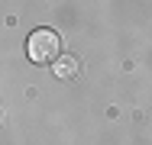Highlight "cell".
Listing matches in <instances>:
<instances>
[{"label":"cell","mask_w":152,"mask_h":145,"mask_svg":"<svg viewBox=\"0 0 152 145\" xmlns=\"http://www.w3.org/2000/svg\"><path fill=\"white\" fill-rule=\"evenodd\" d=\"M26 55H29V61H36V65H52V61L61 55L58 32H55V29H36V32H29V39H26Z\"/></svg>","instance_id":"cell-1"},{"label":"cell","mask_w":152,"mask_h":145,"mask_svg":"<svg viewBox=\"0 0 152 145\" xmlns=\"http://www.w3.org/2000/svg\"><path fill=\"white\" fill-rule=\"evenodd\" d=\"M52 71H55V74H58V78H75V74H78V61H75V58H55V61H52Z\"/></svg>","instance_id":"cell-2"}]
</instances>
